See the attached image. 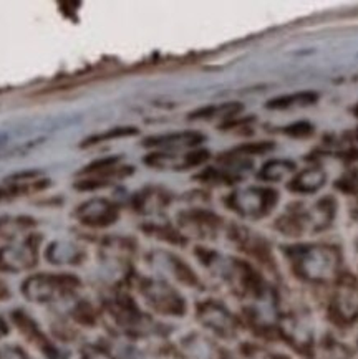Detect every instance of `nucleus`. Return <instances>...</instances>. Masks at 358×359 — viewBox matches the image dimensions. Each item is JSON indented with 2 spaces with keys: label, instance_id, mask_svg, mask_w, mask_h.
Masks as SVG:
<instances>
[{
  "label": "nucleus",
  "instance_id": "1",
  "mask_svg": "<svg viewBox=\"0 0 358 359\" xmlns=\"http://www.w3.org/2000/svg\"><path fill=\"white\" fill-rule=\"evenodd\" d=\"M338 264H340V257L337 250L319 247L307 253L300 260V270L305 278L314 280V282H324L337 273Z\"/></svg>",
  "mask_w": 358,
  "mask_h": 359
},
{
  "label": "nucleus",
  "instance_id": "2",
  "mask_svg": "<svg viewBox=\"0 0 358 359\" xmlns=\"http://www.w3.org/2000/svg\"><path fill=\"white\" fill-rule=\"evenodd\" d=\"M332 313L335 320L342 325H353L358 320V283L350 275L343 277L337 285Z\"/></svg>",
  "mask_w": 358,
  "mask_h": 359
},
{
  "label": "nucleus",
  "instance_id": "3",
  "mask_svg": "<svg viewBox=\"0 0 358 359\" xmlns=\"http://www.w3.org/2000/svg\"><path fill=\"white\" fill-rule=\"evenodd\" d=\"M35 264V248L30 243L0 250V270L18 271Z\"/></svg>",
  "mask_w": 358,
  "mask_h": 359
},
{
  "label": "nucleus",
  "instance_id": "4",
  "mask_svg": "<svg viewBox=\"0 0 358 359\" xmlns=\"http://www.w3.org/2000/svg\"><path fill=\"white\" fill-rule=\"evenodd\" d=\"M146 297L151 305L164 313H181L183 302L171 288L163 283H150L146 287Z\"/></svg>",
  "mask_w": 358,
  "mask_h": 359
},
{
  "label": "nucleus",
  "instance_id": "5",
  "mask_svg": "<svg viewBox=\"0 0 358 359\" xmlns=\"http://www.w3.org/2000/svg\"><path fill=\"white\" fill-rule=\"evenodd\" d=\"M201 316H203L204 323L218 331V333L229 336L234 331V321L231 316H229V313L226 310H223V308L206 306L203 313H201Z\"/></svg>",
  "mask_w": 358,
  "mask_h": 359
},
{
  "label": "nucleus",
  "instance_id": "6",
  "mask_svg": "<svg viewBox=\"0 0 358 359\" xmlns=\"http://www.w3.org/2000/svg\"><path fill=\"white\" fill-rule=\"evenodd\" d=\"M24 293L30 300H37V302H44L52 298L55 292H57V282L53 278H45V277H34L27 282L24 287Z\"/></svg>",
  "mask_w": 358,
  "mask_h": 359
},
{
  "label": "nucleus",
  "instance_id": "7",
  "mask_svg": "<svg viewBox=\"0 0 358 359\" xmlns=\"http://www.w3.org/2000/svg\"><path fill=\"white\" fill-rule=\"evenodd\" d=\"M0 359H25L22 353L15 348H2L0 349Z\"/></svg>",
  "mask_w": 358,
  "mask_h": 359
},
{
  "label": "nucleus",
  "instance_id": "8",
  "mask_svg": "<svg viewBox=\"0 0 358 359\" xmlns=\"http://www.w3.org/2000/svg\"><path fill=\"white\" fill-rule=\"evenodd\" d=\"M169 141H174V137H164V140H159V144H169ZM178 142L179 144H181V142L183 144H192V140H190V136H183ZM171 144H174V142H171Z\"/></svg>",
  "mask_w": 358,
  "mask_h": 359
},
{
  "label": "nucleus",
  "instance_id": "9",
  "mask_svg": "<svg viewBox=\"0 0 358 359\" xmlns=\"http://www.w3.org/2000/svg\"><path fill=\"white\" fill-rule=\"evenodd\" d=\"M86 359H110L107 354L105 353H100V351H93V353H90L88 356H86Z\"/></svg>",
  "mask_w": 358,
  "mask_h": 359
}]
</instances>
